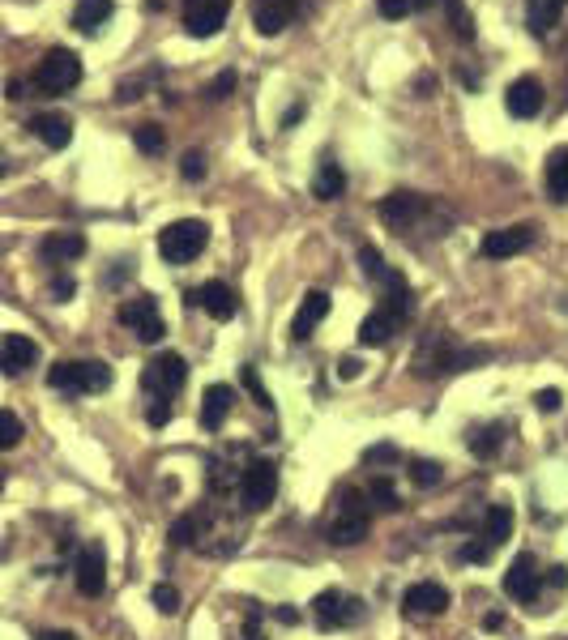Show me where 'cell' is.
Listing matches in <instances>:
<instances>
[{"instance_id": "32", "label": "cell", "mask_w": 568, "mask_h": 640, "mask_svg": "<svg viewBox=\"0 0 568 640\" xmlns=\"http://www.w3.org/2000/svg\"><path fill=\"white\" fill-rule=\"evenodd\" d=\"M500 448H504V427H500V423H487V427H479L475 436H470V453L483 457V461L496 457Z\"/></svg>"}, {"instance_id": "31", "label": "cell", "mask_w": 568, "mask_h": 640, "mask_svg": "<svg viewBox=\"0 0 568 640\" xmlns=\"http://www.w3.org/2000/svg\"><path fill=\"white\" fill-rule=\"evenodd\" d=\"M201 534H205V512H184L171 525V542L176 547H193V542H201Z\"/></svg>"}, {"instance_id": "52", "label": "cell", "mask_w": 568, "mask_h": 640, "mask_svg": "<svg viewBox=\"0 0 568 640\" xmlns=\"http://www.w3.org/2000/svg\"><path fill=\"white\" fill-rule=\"evenodd\" d=\"M39 640H77V636L65 632V628H56V632H39Z\"/></svg>"}, {"instance_id": "36", "label": "cell", "mask_w": 568, "mask_h": 640, "mask_svg": "<svg viewBox=\"0 0 568 640\" xmlns=\"http://www.w3.org/2000/svg\"><path fill=\"white\" fill-rule=\"evenodd\" d=\"M364 495H368V500H376V508H385V512L398 508V491H393L389 478H372V483L364 487Z\"/></svg>"}, {"instance_id": "14", "label": "cell", "mask_w": 568, "mask_h": 640, "mask_svg": "<svg viewBox=\"0 0 568 640\" xmlns=\"http://www.w3.org/2000/svg\"><path fill=\"white\" fill-rule=\"evenodd\" d=\"M539 585H543L539 559H534L530 551H522L509 564V572H504V594H509L513 602H534V598H539Z\"/></svg>"}, {"instance_id": "57", "label": "cell", "mask_w": 568, "mask_h": 640, "mask_svg": "<svg viewBox=\"0 0 568 640\" xmlns=\"http://www.w3.org/2000/svg\"><path fill=\"white\" fill-rule=\"evenodd\" d=\"M0 491H5V470H0Z\"/></svg>"}, {"instance_id": "26", "label": "cell", "mask_w": 568, "mask_h": 640, "mask_svg": "<svg viewBox=\"0 0 568 640\" xmlns=\"http://www.w3.org/2000/svg\"><path fill=\"white\" fill-rule=\"evenodd\" d=\"M116 13V0H77L73 5V26L82 30V35H94L99 26L112 22Z\"/></svg>"}, {"instance_id": "23", "label": "cell", "mask_w": 568, "mask_h": 640, "mask_svg": "<svg viewBox=\"0 0 568 640\" xmlns=\"http://www.w3.org/2000/svg\"><path fill=\"white\" fill-rule=\"evenodd\" d=\"M393 333H398V316L385 312V308H372L364 320H359V346H385Z\"/></svg>"}, {"instance_id": "18", "label": "cell", "mask_w": 568, "mask_h": 640, "mask_svg": "<svg viewBox=\"0 0 568 640\" xmlns=\"http://www.w3.org/2000/svg\"><path fill=\"white\" fill-rule=\"evenodd\" d=\"M402 606H406V615H415V619L445 615L449 611V589L436 585V581H419V585H410L402 594Z\"/></svg>"}, {"instance_id": "54", "label": "cell", "mask_w": 568, "mask_h": 640, "mask_svg": "<svg viewBox=\"0 0 568 640\" xmlns=\"http://www.w3.org/2000/svg\"><path fill=\"white\" fill-rule=\"evenodd\" d=\"M568 581V568H551V585H564Z\"/></svg>"}, {"instance_id": "44", "label": "cell", "mask_w": 568, "mask_h": 640, "mask_svg": "<svg viewBox=\"0 0 568 640\" xmlns=\"http://www.w3.org/2000/svg\"><path fill=\"white\" fill-rule=\"evenodd\" d=\"M534 406H539L543 414H556L560 410V389H539L534 393Z\"/></svg>"}, {"instance_id": "19", "label": "cell", "mask_w": 568, "mask_h": 640, "mask_svg": "<svg viewBox=\"0 0 568 640\" xmlns=\"http://www.w3.org/2000/svg\"><path fill=\"white\" fill-rule=\"evenodd\" d=\"M295 18V0H252V30L265 39L282 35Z\"/></svg>"}, {"instance_id": "29", "label": "cell", "mask_w": 568, "mask_h": 640, "mask_svg": "<svg viewBox=\"0 0 568 640\" xmlns=\"http://www.w3.org/2000/svg\"><path fill=\"white\" fill-rule=\"evenodd\" d=\"M551 26H560V9H551L547 0H530L526 5V30L534 39H547Z\"/></svg>"}, {"instance_id": "43", "label": "cell", "mask_w": 568, "mask_h": 640, "mask_svg": "<svg viewBox=\"0 0 568 640\" xmlns=\"http://www.w3.org/2000/svg\"><path fill=\"white\" fill-rule=\"evenodd\" d=\"M231 90H235V73L227 69V73H218V77H214V82H210V90H205V94H210V99H227Z\"/></svg>"}, {"instance_id": "48", "label": "cell", "mask_w": 568, "mask_h": 640, "mask_svg": "<svg viewBox=\"0 0 568 640\" xmlns=\"http://www.w3.org/2000/svg\"><path fill=\"white\" fill-rule=\"evenodd\" d=\"M244 636H248V640H265V628H261V615H248V623H244Z\"/></svg>"}, {"instance_id": "49", "label": "cell", "mask_w": 568, "mask_h": 640, "mask_svg": "<svg viewBox=\"0 0 568 640\" xmlns=\"http://www.w3.org/2000/svg\"><path fill=\"white\" fill-rule=\"evenodd\" d=\"M299 120H304V103H295L287 116H282V128H291V124H299Z\"/></svg>"}, {"instance_id": "30", "label": "cell", "mask_w": 568, "mask_h": 640, "mask_svg": "<svg viewBox=\"0 0 568 640\" xmlns=\"http://www.w3.org/2000/svg\"><path fill=\"white\" fill-rule=\"evenodd\" d=\"M436 5H445V18L453 26V35L462 43H475V18H470V9L462 5V0H436Z\"/></svg>"}, {"instance_id": "37", "label": "cell", "mask_w": 568, "mask_h": 640, "mask_svg": "<svg viewBox=\"0 0 568 640\" xmlns=\"http://www.w3.org/2000/svg\"><path fill=\"white\" fill-rule=\"evenodd\" d=\"M150 602L159 606L163 615H176V611H180V589L163 581V585H154V589H150Z\"/></svg>"}, {"instance_id": "24", "label": "cell", "mask_w": 568, "mask_h": 640, "mask_svg": "<svg viewBox=\"0 0 568 640\" xmlns=\"http://www.w3.org/2000/svg\"><path fill=\"white\" fill-rule=\"evenodd\" d=\"M82 252H86V239L77 235V231H56V235H47L43 244H39V256H43V261H56V265L77 261Z\"/></svg>"}, {"instance_id": "21", "label": "cell", "mask_w": 568, "mask_h": 640, "mask_svg": "<svg viewBox=\"0 0 568 640\" xmlns=\"http://www.w3.org/2000/svg\"><path fill=\"white\" fill-rule=\"evenodd\" d=\"M235 406V389L231 384H205V393H201V427L205 431H218L227 423V414Z\"/></svg>"}, {"instance_id": "28", "label": "cell", "mask_w": 568, "mask_h": 640, "mask_svg": "<svg viewBox=\"0 0 568 640\" xmlns=\"http://www.w3.org/2000/svg\"><path fill=\"white\" fill-rule=\"evenodd\" d=\"M513 525H517L513 508H509V504H492V508H487V517H483V542H487V547H496V542H509V538H513Z\"/></svg>"}, {"instance_id": "56", "label": "cell", "mask_w": 568, "mask_h": 640, "mask_svg": "<svg viewBox=\"0 0 568 640\" xmlns=\"http://www.w3.org/2000/svg\"><path fill=\"white\" fill-rule=\"evenodd\" d=\"M564 60H568V47H564ZM564 86H568V64H564Z\"/></svg>"}, {"instance_id": "17", "label": "cell", "mask_w": 568, "mask_h": 640, "mask_svg": "<svg viewBox=\"0 0 568 640\" xmlns=\"http://www.w3.org/2000/svg\"><path fill=\"white\" fill-rule=\"evenodd\" d=\"M39 363V346L26 333H0V372L5 376H22Z\"/></svg>"}, {"instance_id": "16", "label": "cell", "mask_w": 568, "mask_h": 640, "mask_svg": "<svg viewBox=\"0 0 568 640\" xmlns=\"http://www.w3.org/2000/svg\"><path fill=\"white\" fill-rule=\"evenodd\" d=\"M530 244H534V227L530 222H517V227H504V231H487L479 252L487 261H509V256H522Z\"/></svg>"}, {"instance_id": "39", "label": "cell", "mask_w": 568, "mask_h": 640, "mask_svg": "<svg viewBox=\"0 0 568 640\" xmlns=\"http://www.w3.org/2000/svg\"><path fill=\"white\" fill-rule=\"evenodd\" d=\"M240 380H244V389L257 397V406H265V410H274V402H270V393H265V384L257 380V367H244L240 372Z\"/></svg>"}, {"instance_id": "11", "label": "cell", "mask_w": 568, "mask_h": 640, "mask_svg": "<svg viewBox=\"0 0 568 640\" xmlns=\"http://www.w3.org/2000/svg\"><path fill=\"white\" fill-rule=\"evenodd\" d=\"M73 581H77V594L86 598H99L107 589V547L103 542H86L82 555L73 564Z\"/></svg>"}, {"instance_id": "51", "label": "cell", "mask_w": 568, "mask_h": 640, "mask_svg": "<svg viewBox=\"0 0 568 640\" xmlns=\"http://www.w3.org/2000/svg\"><path fill=\"white\" fill-rule=\"evenodd\" d=\"M483 628L487 632H500L504 628V615H483Z\"/></svg>"}, {"instance_id": "1", "label": "cell", "mask_w": 568, "mask_h": 640, "mask_svg": "<svg viewBox=\"0 0 568 640\" xmlns=\"http://www.w3.org/2000/svg\"><path fill=\"white\" fill-rule=\"evenodd\" d=\"M487 359V350H462V346H449L445 338H428L415 355V376L419 380H432V376H445V372H470L475 363Z\"/></svg>"}, {"instance_id": "53", "label": "cell", "mask_w": 568, "mask_h": 640, "mask_svg": "<svg viewBox=\"0 0 568 640\" xmlns=\"http://www.w3.org/2000/svg\"><path fill=\"white\" fill-rule=\"evenodd\" d=\"M274 619H282V623H299V615L291 611V606H278V611H274Z\"/></svg>"}, {"instance_id": "13", "label": "cell", "mask_w": 568, "mask_h": 640, "mask_svg": "<svg viewBox=\"0 0 568 640\" xmlns=\"http://www.w3.org/2000/svg\"><path fill=\"white\" fill-rule=\"evenodd\" d=\"M205 308L214 320H235V312H240V295L231 291V286L223 278H210V282H201L197 291H188V308Z\"/></svg>"}, {"instance_id": "47", "label": "cell", "mask_w": 568, "mask_h": 640, "mask_svg": "<svg viewBox=\"0 0 568 640\" xmlns=\"http://www.w3.org/2000/svg\"><path fill=\"white\" fill-rule=\"evenodd\" d=\"M359 372H364V363H359L355 355H346V359L338 363V376H342V380H355Z\"/></svg>"}, {"instance_id": "22", "label": "cell", "mask_w": 568, "mask_h": 640, "mask_svg": "<svg viewBox=\"0 0 568 640\" xmlns=\"http://www.w3.org/2000/svg\"><path fill=\"white\" fill-rule=\"evenodd\" d=\"M325 316H329V295L325 291H308L304 303H299L295 320H291V342H308L312 329H317Z\"/></svg>"}, {"instance_id": "25", "label": "cell", "mask_w": 568, "mask_h": 640, "mask_svg": "<svg viewBox=\"0 0 568 640\" xmlns=\"http://www.w3.org/2000/svg\"><path fill=\"white\" fill-rule=\"evenodd\" d=\"M543 184H547V197L551 201H568V146H556L543 163Z\"/></svg>"}, {"instance_id": "35", "label": "cell", "mask_w": 568, "mask_h": 640, "mask_svg": "<svg viewBox=\"0 0 568 640\" xmlns=\"http://www.w3.org/2000/svg\"><path fill=\"white\" fill-rule=\"evenodd\" d=\"M22 444V419L13 410H0V453Z\"/></svg>"}, {"instance_id": "34", "label": "cell", "mask_w": 568, "mask_h": 640, "mask_svg": "<svg viewBox=\"0 0 568 640\" xmlns=\"http://www.w3.org/2000/svg\"><path fill=\"white\" fill-rule=\"evenodd\" d=\"M133 146L141 150V154H163L167 150V133H163V128L159 124H137L133 128Z\"/></svg>"}, {"instance_id": "33", "label": "cell", "mask_w": 568, "mask_h": 640, "mask_svg": "<svg viewBox=\"0 0 568 640\" xmlns=\"http://www.w3.org/2000/svg\"><path fill=\"white\" fill-rule=\"evenodd\" d=\"M410 483H415L419 491H428V487H436L440 478H445V470H440V461H428V457H410Z\"/></svg>"}, {"instance_id": "45", "label": "cell", "mask_w": 568, "mask_h": 640, "mask_svg": "<svg viewBox=\"0 0 568 640\" xmlns=\"http://www.w3.org/2000/svg\"><path fill=\"white\" fill-rule=\"evenodd\" d=\"M457 559H466V564H483V559H487V542H466V547L457 551Z\"/></svg>"}, {"instance_id": "40", "label": "cell", "mask_w": 568, "mask_h": 640, "mask_svg": "<svg viewBox=\"0 0 568 640\" xmlns=\"http://www.w3.org/2000/svg\"><path fill=\"white\" fill-rule=\"evenodd\" d=\"M376 9H381V18L398 22V18H406V13H415V0H376Z\"/></svg>"}, {"instance_id": "15", "label": "cell", "mask_w": 568, "mask_h": 640, "mask_svg": "<svg viewBox=\"0 0 568 640\" xmlns=\"http://www.w3.org/2000/svg\"><path fill=\"white\" fill-rule=\"evenodd\" d=\"M543 103H547V94H543V82L534 73L517 77V82L504 90V107H509L513 120H534L543 111Z\"/></svg>"}, {"instance_id": "38", "label": "cell", "mask_w": 568, "mask_h": 640, "mask_svg": "<svg viewBox=\"0 0 568 640\" xmlns=\"http://www.w3.org/2000/svg\"><path fill=\"white\" fill-rule=\"evenodd\" d=\"M398 444H372V448H364V466H385V461H393L398 466Z\"/></svg>"}, {"instance_id": "55", "label": "cell", "mask_w": 568, "mask_h": 640, "mask_svg": "<svg viewBox=\"0 0 568 640\" xmlns=\"http://www.w3.org/2000/svg\"><path fill=\"white\" fill-rule=\"evenodd\" d=\"M547 5H551V9H560V13H564V5H568V0H547Z\"/></svg>"}, {"instance_id": "8", "label": "cell", "mask_w": 568, "mask_h": 640, "mask_svg": "<svg viewBox=\"0 0 568 640\" xmlns=\"http://www.w3.org/2000/svg\"><path fill=\"white\" fill-rule=\"evenodd\" d=\"M120 325H129L141 342H163L167 338V320H163V312H159V299L154 295H133V299H124L120 303Z\"/></svg>"}, {"instance_id": "46", "label": "cell", "mask_w": 568, "mask_h": 640, "mask_svg": "<svg viewBox=\"0 0 568 640\" xmlns=\"http://www.w3.org/2000/svg\"><path fill=\"white\" fill-rule=\"evenodd\" d=\"M73 291H77V282H73V278H56V282H52L56 303H69V299H73Z\"/></svg>"}, {"instance_id": "12", "label": "cell", "mask_w": 568, "mask_h": 640, "mask_svg": "<svg viewBox=\"0 0 568 640\" xmlns=\"http://www.w3.org/2000/svg\"><path fill=\"white\" fill-rule=\"evenodd\" d=\"M227 13H231V0H188L184 30L193 39H214L227 26Z\"/></svg>"}, {"instance_id": "3", "label": "cell", "mask_w": 568, "mask_h": 640, "mask_svg": "<svg viewBox=\"0 0 568 640\" xmlns=\"http://www.w3.org/2000/svg\"><path fill=\"white\" fill-rule=\"evenodd\" d=\"M210 244V227L201 218H180L159 231V256L167 265H193Z\"/></svg>"}, {"instance_id": "41", "label": "cell", "mask_w": 568, "mask_h": 640, "mask_svg": "<svg viewBox=\"0 0 568 640\" xmlns=\"http://www.w3.org/2000/svg\"><path fill=\"white\" fill-rule=\"evenodd\" d=\"M180 175H184V180H201V175H205V154L201 150H188L180 158Z\"/></svg>"}, {"instance_id": "6", "label": "cell", "mask_w": 568, "mask_h": 640, "mask_svg": "<svg viewBox=\"0 0 568 640\" xmlns=\"http://www.w3.org/2000/svg\"><path fill=\"white\" fill-rule=\"evenodd\" d=\"M240 504L248 512H261V508H270L274 504V495H278V466L274 461H261V457H252L248 466L240 470Z\"/></svg>"}, {"instance_id": "10", "label": "cell", "mask_w": 568, "mask_h": 640, "mask_svg": "<svg viewBox=\"0 0 568 640\" xmlns=\"http://www.w3.org/2000/svg\"><path fill=\"white\" fill-rule=\"evenodd\" d=\"M312 615H317V623L329 632V628H351V623L364 619V602L342 594V589H325V594H317V602H312Z\"/></svg>"}, {"instance_id": "20", "label": "cell", "mask_w": 568, "mask_h": 640, "mask_svg": "<svg viewBox=\"0 0 568 640\" xmlns=\"http://www.w3.org/2000/svg\"><path fill=\"white\" fill-rule=\"evenodd\" d=\"M30 133H35L47 150H65L73 141V120L65 111H39V116L30 120Z\"/></svg>"}, {"instance_id": "2", "label": "cell", "mask_w": 568, "mask_h": 640, "mask_svg": "<svg viewBox=\"0 0 568 640\" xmlns=\"http://www.w3.org/2000/svg\"><path fill=\"white\" fill-rule=\"evenodd\" d=\"M47 389L56 393H103L112 389V367L103 359H65L47 372Z\"/></svg>"}, {"instance_id": "5", "label": "cell", "mask_w": 568, "mask_h": 640, "mask_svg": "<svg viewBox=\"0 0 568 640\" xmlns=\"http://www.w3.org/2000/svg\"><path fill=\"white\" fill-rule=\"evenodd\" d=\"M376 214H381V222L389 231H415V227H423V218L436 214V205L428 197H419V192L398 188V192H389V197L376 205Z\"/></svg>"}, {"instance_id": "7", "label": "cell", "mask_w": 568, "mask_h": 640, "mask_svg": "<svg viewBox=\"0 0 568 640\" xmlns=\"http://www.w3.org/2000/svg\"><path fill=\"white\" fill-rule=\"evenodd\" d=\"M77 82H82V60H77V52H69V47H52L35 69V86L43 94H65Z\"/></svg>"}, {"instance_id": "50", "label": "cell", "mask_w": 568, "mask_h": 640, "mask_svg": "<svg viewBox=\"0 0 568 640\" xmlns=\"http://www.w3.org/2000/svg\"><path fill=\"white\" fill-rule=\"evenodd\" d=\"M5 94H9V99H26V82H18V77H13V82L5 86Z\"/></svg>"}, {"instance_id": "42", "label": "cell", "mask_w": 568, "mask_h": 640, "mask_svg": "<svg viewBox=\"0 0 568 640\" xmlns=\"http://www.w3.org/2000/svg\"><path fill=\"white\" fill-rule=\"evenodd\" d=\"M146 423H150V427H167V423H171V402H167V397H159V402L146 410Z\"/></svg>"}, {"instance_id": "27", "label": "cell", "mask_w": 568, "mask_h": 640, "mask_svg": "<svg viewBox=\"0 0 568 640\" xmlns=\"http://www.w3.org/2000/svg\"><path fill=\"white\" fill-rule=\"evenodd\" d=\"M346 192V175L342 167L334 163V158H325V163L317 167V175H312V197L317 201H338Z\"/></svg>"}, {"instance_id": "9", "label": "cell", "mask_w": 568, "mask_h": 640, "mask_svg": "<svg viewBox=\"0 0 568 640\" xmlns=\"http://www.w3.org/2000/svg\"><path fill=\"white\" fill-rule=\"evenodd\" d=\"M184 380H188V363H184V355H176V350H163V355H154L146 367H141V389L159 393V397L180 393Z\"/></svg>"}, {"instance_id": "4", "label": "cell", "mask_w": 568, "mask_h": 640, "mask_svg": "<svg viewBox=\"0 0 568 640\" xmlns=\"http://www.w3.org/2000/svg\"><path fill=\"white\" fill-rule=\"evenodd\" d=\"M368 495L364 491H355V487H346L338 495V512L329 517L325 525V538L334 542V547H355V542H364L368 538V508H364Z\"/></svg>"}]
</instances>
